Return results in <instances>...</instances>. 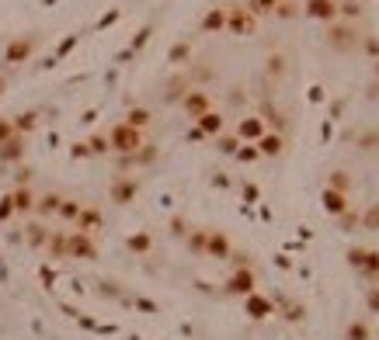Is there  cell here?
Listing matches in <instances>:
<instances>
[{"label": "cell", "mask_w": 379, "mask_h": 340, "mask_svg": "<svg viewBox=\"0 0 379 340\" xmlns=\"http://www.w3.org/2000/svg\"><path fill=\"white\" fill-rule=\"evenodd\" d=\"M220 149H223V153H237V149H240V139H237V132H233V136L220 132Z\"/></svg>", "instance_id": "20"}, {"label": "cell", "mask_w": 379, "mask_h": 340, "mask_svg": "<svg viewBox=\"0 0 379 340\" xmlns=\"http://www.w3.org/2000/svg\"><path fill=\"white\" fill-rule=\"evenodd\" d=\"M91 149H94V153H104V149H108V139L94 136V139H91Z\"/></svg>", "instance_id": "31"}, {"label": "cell", "mask_w": 379, "mask_h": 340, "mask_svg": "<svg viewBox=\"0 0 379 340\" xmlns=\"http://www.w3.org/2000/svg\"><path fill=\"white\" fill-rule=\"evenodd\" d=\"M227 32L237 35V38H247V35L257 32V18L244 4H233V8H227Z\"/></svg>", "instance_id": "2"}, {"label": "cell", "mask_w": 379, "mask_h": 340, "mask_svg": "<svg viewBox=\"0 0 379 340\" xmlns=\"http://www.w3.org/2000/svg\"><path fill=\"white\" fill-rule=\"evenodd\" d=\"M139 143H143L139 129H133V125H126V122H119V125L112 129V136H108V146L119 149V153H133V149H139Z\"/></svg>", "instance_id": "3"}, {"label": "cell", "mask_w": 379, "mask_h": 340, "mask_svg": "<svg viewBox=\"0 0 379 340\" xmlns=\"http://www.w3.org/2000/svg\"><path fill=\"white\" fill-rule=\"evenodd\" d=\"M77 219H80V226H84V230H94V226H101V215H97L94 208H87V212H80Z\"/></svg>", "instance_id": "21"}, {"label": "cell", "mask_w": 379, "mask_h": 340, "mask_svg": "<svg viewBox=\"0 0 379 340\" xmlns=\"http://www.w3.org/2000/svg\"><path fill=\"white\" fill-rule=\"evenodd\" d=\"M150 119H153V115H150L146 108H133L129 115H126V125H133V129H143V125H150Z\"/></svg>", "instance_id": "15"}, {"label": "cell", "mask_w": 379, "mask_h": 340, "mask_svg": "<svg viewBox=\"0 0 379 340\" xmlns=\"http://www.w3.org/2000/svg\"><path fill=\"white\" fill-rule=\"evenodd\" d=\"M323 202H328L331 212H341V208H345V198H341L338 191H328V195H323Z\"/></svg>", "instance_id": "24"}, {"label": "cell", "mask_w": 379, "mask_h": 340, "mask_svg": "<svg viewBox=\"0 0 379 340\" xmlns=\"http://www.w3.org/2000/svg\"><path fill=\"white\" fill-rule=\"evenodd\" d=\"M60 215H63V219H77V215H80V205H77V202H60Z\"/></svg>", "instance_id": "25"}, {"label": "cell", "mask_w": 379, "mask_h": 340, "mask_svg": "<svg viewBox=\"0 0 379 340\" xmlns=\"http://www.w3.org/2000/svg\"><path fill=\"white\" fill-rule=\"evenodd\" d=\"M202 32H227V8H212L202 21H198Z\"/></svg>", "instance_id": "10"}, {"label": "cell", "mask_w": 379, "mask_h": 340, "mask_svg": "<svg viewBox=\"0 0 379 340\" xmlns=\"http://www.w3.org/2000/svg\"><path fill=\"white\" fill-rule=\"evenodd\" d=\"M303 14L310 21H320V25H331L338 21V0H303Z\"/></svg>", "instance_id": "4"}, {"label": "cell", "mask_w": 379, "mask_h": 340, "mask_svg": "<svg viewBox=\"0 0 379 340\" xmlns=\"http://www.w3.org/2000/svg\"><path fill=\"white\" fill-rule=\"evenodd\" d=\"M38 212H45V215H49V212H60V198H56V195H45V198L38 202Z\"/></svg>", "instance_id": "22"}, {"label": "cell", "mask_w": 379, "mask_h": 340, "mask_svg": "<svg viewBox=\"0 0 379 340\" xmlns=\"http://www.w3.org/2000/svg\"><path fill=\"white\" fill-rule=\"evenodd\" d=\"M365 337H369V330H365V326H362V323H358V326H352V330H348V340H365Z\"/></svg>", "instance_id": "29"}, {"label": "cell", "mask_w": 379, "mask_h": 340, "mask_svg": "<svg viewBox=\"0 0 379 340\" xmlns=\"http://www.w3.org/2000/svg\"><path fill=\"white\" fill-rule=\"evenodd\" d=\"M358 42H362V32L355 28V25H348V21H331L328 25V35H323V45H328L331 52H338V56H348V52H358Z\"/></svg>", "instance_id": "1"}, {"label": "cell", "mask_w": 379, "mask_h": 340, "mask_svg": "<svg viewBox=\"0 0 379 340\" xmlns=\"http://www.w3.org/2000/svg\"><path fill=\"white\" fill-rule=\"evenodd\" d=\"M296 14H303V8L296 4V0H279V8H275V14H272V18L289 21V18H296Z\"/></svg>", "instance_id": "14"}, {"label": "cell", "mask_w": 379, "mask_h": 340, "mask_svg": "<svg viewBox=\"0 0 379 340\" xmlns=\"http://www.w3.org/2000/svg\"><path fill=\"white\" fill-rule=\"evenodd\" d=\"M188 52H192V45H188V42L174 45V49L168 52V60H171V66H174V63H185V60H188Z\"/></svg>", "instance_id": "19"}, {"label": "cell", "mask_w": 379, "mask_h": 340, "mask_svg": "<svg viewBox=\"0 0 379 340\" xmlns=\"http://www.w3.org/2000/svg\"><path fill=\"white\" fill-rule=\"evenodd\" d=\"M358 52H365L369 60H379V35H362V42H358Z\"/></svg>", "instance_id": "16"}, {"label": "cell", "mask_w": 379, "mask_h": 340, "mask_svg": "<svg viewBox=\"0 0 379 340\" xmlns=\"http://www.w3.org/2000/svg\"><path fill=\"white\" fill-rule=\"evenodd\" d=\"M150 32H153V28L146 25V28H143V32H139V35L133 38V49H129V52H136V49H143V45H146V38H150Z\"/></svg>", "instance_id": "27"}, {"label": "cell", "mask_w": 379, "mask_h": 340, "mask_svg": "<svg viewBox=\"0 0 379 340\" xmlns=\"http://www.w3.org/2000/svg\"><path fill=\"white\" fill-rule=\"evenodd\" d=\"M35 125V111H28V115H21L18 122H14V132H28Z\"/></svg>", "instance_id": "26"}, {"label": "cell", "mask_w": 379, "mask_h": 340, "mask_svg": "<svg viewBox=\"0 0 379 340\" xmlns=\"http://www.w3.org/2000/svg\"><path fill=\"white\" fill-rule=\"evenodd\" d=\"M181 111H185L188 119H202L205 111H212V94H209V90H202V87H195V90L181 94Z\"/></svg>", "instance_id": "5"}, {"label": "cell", "mask_w": 379, "mask_h": 340, "mask_svg": "<svg viewBox=\"0 0 379 340\" xmlns=\"http://www.w3.org/2000/svg\"><path fill=\"white\" fill-rule=\"evenodd\" d=\"M237 156H240V160H247V163H251V160H254V156H257V146H240V149H237Z\"/></svg>", "instance_id": "28"}, {"label": "cell", "mask_w": 379, "mask_h": 340, "mask_svg": "<svg viewBox=\"0 0 379 340\" xmlns=\"http://www.w3.org/2000/svg\"><path fill=\"white\" fill-rule=\"evenodd\" d=\"M112 21H119V11H108L101 21H97V28H108V25H112Z\"/></svg>", "instance_id": "32"}, {"label": "cell", "mask_w": 379, "mask_h": 340, "mask_svg": "<svg viewBox=\"0 0 379 340\" xmlns=\"http://www.w3.org/2000/svg\"><path fill=\"white\" fill-rule=\"evenodd\" d=\"M244 8H247L254 18H272L275 8H279V0H244Z\"/></svg>", "instance_id": "12"}, {"label": "cell", "mask_w": 379, "mask_h": 340, "mask_svg": "<svg viewBox=\"0 0 379 340\" xmlns=\"http://www.w3.org/2000/svg\"><path fill=\"white\" fill-rule=\"evenodd\" d=\"M18 156H21V139L14 136V139H8L0 146V160H18Z\"/></svg>", "instance_id": "18"}, {"label": "cell", "mask_w": 379, "mask_h": 340, "mask_svg": "<svg viewBox=\"0 0 379 340\" xmlns=\"http://www.w3.org/2000/svg\"><path fill=\"white\" fill-rule=\"evenodd\" d=\"M362 14H365V4H362V0H338V18H341V21L355 25Z\"/></svg>", "instance_id": "9"}, {"label": "cell", "mask_w": 379, "mask_h": 340, "mask_svg": "<svg viewBox=\"0 0 379 340\" xmlns=\"http://www.w3.org/2000/svg\"><path fill=\"white\" fill-rule=\"evenodd\" d=\"M73 45H77V35H70V38H67V42L60 45V52H56V56H67V52H70Z\"/></svg>", "instance_id": "33"}, {"label": "cell", "mask_w": 379, "mask_h": 340, "mask_svg": "<svg viewBox=\"0 0 379 340\" xmlns=\"http://www.w3.org/2000/svg\"><path fill=\"white\" fill-rule=\"evenodd\" d=\"M264 136V122L261 119H254V115H247V119H240V125H237V139H261Z\"/></svg>", "instance_id": "8"}, {"label": "cell", "mask_w": 379, "mask_h": 340, "mask_svg": "<svg viewBox=\"0 0 379 340\" xmlns=\"http://www.w3.org/2000/svg\"><path fill=\"white\" fill-rule=\"evenodd\" d=\"M8 139H14V122L11 119H0V146H4Z\"/></svg>", "instance_id": "23"}, {"label": "cell", "mask_w": 379, "mask_h": 340, "mask_svg": "<svg viewBox=\"0 0 379 340\" xmlns=\"http://www.w3.org/2000/svg\"><path fill=\"white\" fill-rule=\"evenodd\" d=\"M67 250H70L73 257H94V243H91V240H87L84 233H80V236H73Z\"/></svg>", "instance_id": "13"}, {"label": "cell", "mask_w": 379, "mask_h": 340, "mask_svg": "<svg viewBox=\"0 0 379 340\" xmlns=\"http://www.w3.org/2000/svg\"><path fill=\"white\" fill-rule=\"evenodd\" d=\"M195 122H198V132H202V136H220V132L227 129V119L220 115V111H205V115L195 119Z\"/></svg>", "instance_id": "7"}, {"label": "cell", "mask_w": 379, "mask_h": 340, "mask_svg": "<svg viewBox=\"0 0 379 340\" xmlns=\"http://www.w3.org/2000/svg\"><path fill=\"white\" fill-rule=\"evenodd\" d=\"M212 254H220V257L227 254V240L223 236H212Z\"/></svg>", "instance_id": "30"}, {"label": "cell", "mask_w": 379, "mask_h": 340, "mask_svg": "<svg viewBox=\"0 0 379 340\" xmlns=\"http://www.w3.org/2000/svg\"><path fill=\"white\" fill-rule=\"evenodd\" d=\"M362 4H369V0H362Z\"/></svg>", "instance_id": "34"}, {"label": "cell", "mask_w": 379, "mask_h": 340, "mask_svg": "<svg viewBox=\"0 0 379 340\" xmlns=\"http://www.w3.org/2000/svg\"><path fill=\"white\" fill-rule=\"evenodd\" d=\"M11 202H14V208H18V212H28V208L35 205V195H32L28 188H21V191H14V195H11Z\"/></svg>", "instance_id": "17"}, {"label": "cell", "mask_w": 379, "mask_h": 340, "mask_svg": "<svg viewBox=\"0 0 379 340\" xmlns=\"http://www.w3.org/2000/svg\"><path fill=\"white\" fill-rule=\"evenodd\" d=\"M282 146H286V139H282L279 132H264V136L257 139V153H264V156H275V153H282Z\"/></svg>", "instance_id": "11"}, {"label": "cell", "mask_w": 379, "mask_h": 340, "mask_svg": "<svg viewBox=\"0 0 379 340\" xmlns=\"http://www.w3.org/2000/svg\"><path fill=\"white\" fill-rule=\"evenodd\" d=\"M32 52H35V38H32V35H21V38H11V42H8L4 60H8L11 66H21Z\"/></svg>", "instance_id": "6"}]
</instances>
